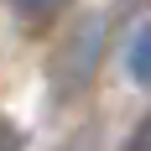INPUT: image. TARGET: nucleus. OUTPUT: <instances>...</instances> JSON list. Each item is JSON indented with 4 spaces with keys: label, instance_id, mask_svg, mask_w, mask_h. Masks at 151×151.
I'll return each mask as SVG.
<instances>
[{
    "label": "nucleus",
    "instance_id": "1",
    "mask_svg": "<svg viewBox=\"0 0 151 151\" xmlns=\"http://www.w3.org/2000/svg\"><path fill=\"white\" fill-rule=\"evenodd\" d=\"M99 42H104V21H99V16H89V21L68 37V47L58 52V83H63V89H83V83L94 78Z\"/></svg>",
    "mask_w": 151,
    "mask_h": 151
},
{
    "label": "nucleus",
    "instance_id": "2",
    "mask_svg": "<svg viewBox=\"0 0 151 151\" xmlns=\"http://www.w3.org/2000/svg\"><path fill=\"white\" fill-rule=\"evenodd\" d=\"M125 68H130L136 83H146V89H151V21L130 37V47H125Z\"/></svg>",
    "mask_w": 151,
    "mask_h": 151
},
{
    "label": "nucleus",
    "instance_id": "3",
    "mask_svg": "<svg viewBox=\"0 0 151 151\" xmlns=\"http://www.w3.org/2000/svg\"><path fill=\"white\" fill-rule=\"evenodd\" d=\"M11 5H16L21 16H26L31 26H42V21H52V16H63L68 5H73V0H11Z\"/></svg>",
    "mask_w": 151,
    "mask_h": 151
},
{
    "label": "nucleus",
    "instance_id": "4",
    "mask_svg": "<svg viewBox=\"0 0 151 151\" xmlns=\"http://www.w3.org/2000/svg\"><path fill=\"white\" fill-rule=\"evenodd\" d=\"M0 151H21V130H16L5 115H0Z\"/></svg>",
    "mask_w": 151,
    "mask_h": 151
},
{
    "label": "nucleus",
    "instance_id": "5",
    "mask_svg": "<svg viewBox=\"0 0 151 151\" xmlns=\"http://www.w3.org/2000/svg\"><path fill=\"white\" fill-rule=\"evenodd\" d=\"M130 151H151V120L136 125V136H130Z\"/></svg>",
    "mask_w": 151,
    "mask_h": 151
}]
</instances>
